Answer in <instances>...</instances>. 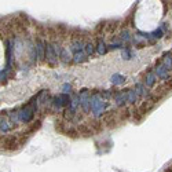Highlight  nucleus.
Instances as JSON below:
<instances>
[{"mask_svg":"<svg viewBox=\"0 0 172 172\" xmlns=\"http://www.w3.org/2000/svg\"><path fill=\"white\" fill-rule=\"evenodd\" d=\"M162 15L164 6L161 2H140L134 14V22L140 32H153L160 25Z\"/></svg>","mask_w":172,"mask_h":172,"instance_id":"nucleus-1","label":"nucleus"}]
</instances>
